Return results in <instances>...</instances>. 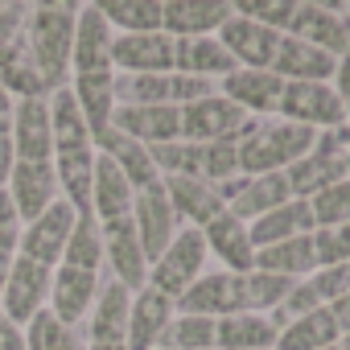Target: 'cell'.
<instances>
[{
  "label": "cell",
  "mask_w": 350,
  "mask_h": 350,
  "mask_svg": "<svg viewBox=\"0 0 350 350\" xmlns=\"http://www.w3.org/2000/svg\"><path fill=\"white\" fill-rule=\"evenodd\" d=\"M288 38L309 42V46L342 58L346 54V5H313V0H301L297 13H293V25H288Z\"/></svg>",
  "instance_id": "obj_17"
},
{
  "label": "cell",
  "mask_w": 350,
  "mask_h": 350,
  "mask_svg": "<svg viewBox=\"0 0 350 350\" xmlns=\"http://www.w3.org/2000/svg\"><path fill=\"white\" fill-rule=\"evenodd\" d=\"M157 161L161 178H194L206 186H223L231 178H239V152L231 140L219 144H194V140H173L161 148H148Z\"/></svg>",
  "instance_id": "obj_4"
},
{
  "label": "cell",
  "mask_w": 350,
  "mask_h": 350,
  "mask_svg": "<svg viewBox=\"0 0 350 350\" xmlns=\"http://www.w3.org/2000/svg\"><path fill=\"white\" fill-rule=\"evenodd\" d=\"M50 136H54V178L58 194L75 206L79 219L91 215V178H95V136L70 95V87L50 95Z\"/></svg>",
  "instance_id": "obj_1"
},
{
  "label": "cell",
  "mask_w": 350,
  "mask_h": 350,
  "mask_svg": "<svg viewBox=\"0 0 350 350\" xmlns=\"http://www.w3.org/2000/svg\"><path fill=\"white\" fill-rule=\"evenodd\" d=\"M157 350H215V317L173 313V321L165 325Z\"/></svg>",
  "instance_id": "obj_36"
},
{
  "label": "cell",
  "mask_w": 350,
  "mask_h": 350,
  "mask_svg": "<svg viewBox=\"0 0 350 350\" xmlns=\"http://www.w3.org/2000/svg\"><path fill=\"white\" fill-rule=\"evenodd\" d=\"M111 128L132 136L144 148H161V144L182 140V111L178 107H116Z\"/></svg>",
  "instance_id": "obj_22"
},
{
  "label": "cell",
  "mask_w": 350,
  "mask_h": 350,
  "mask_svg": "<svg viewBox=\"0 0 350 350\" xmlns=\"http://www.w3.org/2000/svg\"><path fill=\"white\" fill-rule=\"evenodd\" d=\"M87 350H128V346H87Z\"/></svg>",
  "instance_id": "obj_48"
},
{
  "label": "cell",
  "mask_w": 350,
  "mask_h": 350,
  "mask_svg": "<svg viewBox=\"0 0 350 350\" xmlns=\"http://www.w3.org/2000/svg\"><path fill=\"white\" fill-rule=\"evenodd\" d=\"M219 95H227L235 107H243L252 120L276 116L280 111V95H284V79H276L272 70H231L219 83Z\"/></svg>",
  "instance_id": "obj_18"
},
{
  "label": "cell",
  "mask_w": 350,
  "mask_h": 350,
  "mask_svg": "<svg viewBox=\"0 0 350 350\" xmlns=\"http://www.w3.org/2000/svg\"><path fill=\"white\" fill-rule=\"evenodd\" d=\"M128 309L132 293L124 284H99V297L87 313V346H128Z\"/></svg>",
  "instance_id": "obj_20"
},
{
  "label": "cell",
  "mask_w": 350,
  "mask_h": 350,
  "mask_svg": "<svg viewBox=\"0 0 350 350\" xmlns=\"http://www.w3.org/2000/svg\"><path fill=\"white\" fill-rule=\"evenodd\" d=\"M317 132L301 128L293 120H252V128L235 140L239 152V173L243 178H260V173H284L301 157H309Z\"/></svg>",
  "instance_id": "obj_3"
},
{
  "label": "cell",
  "mask_w": 350,
  "mask_h": 350,
  "mask_svg": "<svg viewBox=\"0 0 350 350\" xmlns=\"http://www.w3.org/2000/svg\"><path fill=\"white\" fill-rule=\"evenodd\" d=\"M329 350H342V346H329Z\"/></svg>",
  "instance_id": "obj_49"
},
{
  "label": "cell",
  "mask_w": 350,
  "mask_h": 350,
  "mask_svg": "<svg viewBox=\"0 0 350 350\" xmlns=\"http://www.w3.org/2000/svg\"><path fill=\"white\" fill-rule=\"evenodd\" d=\"M9 198L21 215V223H33L42 211H50L62 194H58V178H54V165H29V161H17L13 173H9Z\"/></svg>",
  "instance_id": "obj_21"
},
{
  "label": "cell",
  "mask_w": 350,
  "mask_h": 350,
  "mask_svg": "<svg viewBox=\"0 0 350 350\" xmlns=\"http://www.w3.org/2000/svg\"><path fill=\"white\" fill-rule=\"evenodd\" d=\"M173 42L165 29L157 33H116L111 66L120 75H173Z\"/></svg>",
  "instance_id": "obj_13"
},
{
  "label": "cell",
  "mask_w": 350,
  "mask_h": 350,
  "mask_svg": "<svg viewBox=\"0 0 350 350\" xmlns=\"http://www.w3.org/2000/svg\"><path fill=\"white\" fill-rule=\"evenodd\" d=\"M329 87H334V95H338V103H342V111H346V124H350V54L338 58V70H334Z\"/></svg>",
  "instance_id": "obj_44"
},
{
  "label": "cell",
  "mask_w": 350,
  "mask_h": 350,
  "mask_svg": "<svg viewBox=\"0 0 350 350\" xmlns=\"http://www.w3.org/2000/svg\"><path fill=\"white\" fill-rule=\"evenodd\" d=\"M235 9L227 0H165L161 5V29L169 38H215Z\"/></svg>",
  "instance_id": "obj_16"
},
{
  "label": "cell",
  "mask_w": 350,
  "mask_h": 350,
  "mask_svg": "<svg viewBox=\"0 0 350 350\" xmlns=\"http://www.w3.org/2000/svg\"><path fill=\"white\" fill-rule=\"evenodd\" d=\"M21 231H25V223H21V215H17L9 190H0V256H17Z\"/></svg>",
  "instance_id": "obj_43"
},
{
  "label": "cell",
  "mask_w": 350,
  "mask_h": 350,
  "mask_svg": "<svg viewBox=\"0 0 350 350\" xmlns=\"http://www.w3.org/2000/svg\"><path fill=\"white\" fill-rule=\"evenodd\" d=\"M13 152L29 165H54V136H50V99H17L13 116Z\"/></svg>",
  "instance_id": "obj_19"
},
{
  "label": "cell",
  "mask_w": 350,
  "mask_h": 350,
  "mask_svg": "<svg viewBox=\"0 0 350 350\" xmlns=\"http://www.w3.org/2000/svg\"><path fill=\"white\" fill-rule=\"evenodd\" d=\"M173 70L178 75H194L206 83H223L235 66V58L219 46V38H173Z\"/></svg>",
  "instance_id": "obj_28"
},
{
  "label": "cell",
  "mask_w": 350,
  "mask_h": 350,
  "mask_svg": "<svg viewBox=\"0 0 350 350\" xmlns=\"http://www.w3.org/2000/svg\"><path fill=\"white\" fill-rule=\"evenodd\" d=\"M247 128H252V116L219 91L182 107V140H194V144H219V140L235 144Z\"/></svg>",
  "instance_id": "obj_6"
},
{
  "label": "cell",
  "mask_w": 350,
  "mask_h": 350,
  "mask_svg": "<svg viewBox=\"0 0 350 350\" xmlns=\"http://www.w3.org/2000/svg\"><path fill=\"white\" fill-rule=\"evenodd\" d=\"M202 239H206V252H215L223 260V272H252L256 268V247H252L247 223L235 219L231 211H223L219 219H211L202 227Z\"/></svg>",
  "instance_id": "obj_27"
},
{
  "label": "cell",
  "mask_w": 350,
  "mask_h": 350,
  "mask_svg": "<svg viewBox=\"0 0 350 350\" xmlns=\"http://www.w3.org/2000/svg\"><path fill=\"white\" fill-rule=\"evenodd\" d=\"M276 116L293 120L301 128H313V132H329V128L346 124V111H342V103H338L329 83H284Z\"/></svg>",
  "instance_id": "obj_10"
},
{
  "label": "cell",
  "mask_w": 350,
  "mask_h": 350,
  "mask_svg": "<svg viewBox=\"0 0 350 350\" xmlns=\"http://www.w3.org/2000/svg\"><path fill=\"white\" fill-rule=\"evenodd\" d=\"M206 239H202V231H194V227H182L178 235H173V243L148 264V288H157L161 297H169L173 305H178V297L202 276V264H206Z\"/></svg>",
  "instance_id": "obj_5"
},
{
  "label": "cell",
  "mask_w": 350,
  "mask_h": 350,
  "mask_svg": "<svg viewBox=\"0 0 350 350\" xmlns=\"http://www.w3.org/2000/svg\"><path fill=\"white\" fill-rule=\"evenodd\" d=\"M346 9H350V5H346Z\"/></svg>",
  "instance_id": "obj_50"
},
{
  "label": "cell",
  "mask_w": 350,
  "mask_h": 350,
  "mask_svg": "<svg viewBox=\"0 0 350 350\" xmlns=\"http://www.w3.org/2000/svg\"><path fill=\"white\" fill-rule=\"evenodd\" d=\"M309 211H313V231L317 227H342V223H350V178L317 190L309 198Z\"/></svg>",
  "instance_id": "obj_39"
},
{
  "label": "cell",
  "mask_w": 350,
  "mask_h": 350,
  "mask_svg": "<svg viewBox=\"0 0 350 350\" xmlns=\"http://www.w3.org/2000/svg\"><path fill=\"white\" fill-rule=\"evenodd\" d=\"M132 198H136V190L128 186L124 173L107 157H95V178H91V215H95V223L128 219L132 215Z\"/></svg>",
  "instance_id": "obj_31"
},
{
  "label": "cell",
  "mask_w": 350,
  "mask_h": 350,
  "mask_svg": "<svg viewBox=\"0 0 350 350\" xmlns=\"http://www.w3.org/2000/svg\"><path fill=\"white\" fill-rule=\"evenodd\" d=\"M99 231H103V264L111 268V280L124 284L128 293H140L144 280H148V260H144V247H140L132 215L99 223Z\"/></svg>",
  "instance_id": "obj_11"
},
{
  "label": "cell",
  "mask_w": 350,
  "mask_h": 350,
  "mask_svg": "<svg viewBox=\"0 0 350 350\" xmlns=\"http://www.w3.org/2000/svg\"><path fill=\"white\" fill-rule=\"evenodd\" d=\"M256 268H260V272H272V276H284V280H309V276L317 272L313 235H297V239L260 247V252H256Z\"/></svg>",
  "instance_id": "obj_32"
},
{
  "label": "cell",
  "mask_w": 350,
  "mask_h": 350,
  "mask_svg": "<svg viewBox=\"0 0 350 350\" xmlns=\"http://www.w3.org/2000/svg\"><path fill=\"white\" fill-rule=\"evenodd\" d=\"M313 293L321 297V305H334L342 297H350V264H334V268H317L309 276Z\"/></svg>",
  "instance_id": "obj_42"
},
{
  "label": "cell",
  "mask_w": 350,
  "mask_h": 350,
  "mask_svg": "<svg viewBox=\"0 0 350 350\" xmlns=\"http://www.w3.org/2000/svg\"><path fill=\"white\" fill-rule=\"evenodd\" d=\"M161 186H165V198H169V206H173V215H178L182 227L202 231L211 219H219L227 211L223 198H219V190L206 186V182H194V178H161Z\"/></svg>",
  "instance_id": "obj_24"
},
{
  "label": "cell",
  "mask_w": 350,
  "mask_h": 350,
  "mask_svg": "<svg viewBox=\"0 0 350 350\" xmlns=\"http://www.w3.org/2000/svg\"><path fill=\"white\" fill-rule=\"evenodd\" d=\"M25 350H87L70 325H62L50 309H42L29 325H25Z\"/></svg>",
  "instance_id": "obj_38"
},
{
  "label": "cell",
  "mask_w": 350,
  "mask_h": 350,
  "mask_svg": "<svg viewBox=\"0 0 350 350\" xmlns=\"http://www.w3.org/2000/svg\"><path fill=\"white\" fill-rule=\"evenodd\" d=\"M75 21L79 5L75 0H54V5H33L25 21V50L33 70L42 75L46 95L62 91L70 79V50H75Z\"/></svg>",
  "instance_id": "obj_2"
},
{
  "label": "cell",
  "mask_w": 350,
  "mask_h": 350,
  "mask_svg": "<svg viewBox=\"0 0 350 350\" xmlns=\"http://www.w3.org/2000/svg\"><path fill=\"white\" fill-rule=\"evenodd\" d=\"M247 235H252V247H272V243H284V239H297V235H313V211L305 198H288L284 206L260 215L256 223H247Z\"/></svg>",
  "instance_id": "obj_29"
},
{
  "label": "cell",
  "mask_w": 350,
  "mask_h": 350,
  "mask_svg": "<svg viewBox=\"0 0 350 350\" xmlns=\"http://www.w3.org/2000/svg\"><path fill=\"white\" fill-rule=\"evenodd\" d=\"M235 17H247L256 25H268L276 33H288L293 25V13H297V0H239V5H231Z\"/></svg>",
  "instance_id": "obj_40"
},
{
  "label": "cell",
  "mask_w": 350,
  "mask_h": 350,
  "mask_svg": "<svg viewBox=\"0 0 350 350\" xmlns=\"http://www.w3.org/2000/svg\"><path fill=\"white\" fill-rule=\"evenodd\" d=\"M276 321L268 313H231L215 321V350H276Z\"/></svg>",
  "instance_id": "obj_30"
},
{
  "label": "cell",
  "mask_w": 350,
  "mask_h": 350,
  "mask_svg": "<svg viewBox=\"0 0 350 350\" xmlns=\"http://www.w3.org/2000/svg\"><path fill=\"white\" fill-rule=\"evenodd\" d=\"M9 268H13V256H0V293L9 284Z\"/></svg>",
  "instance_id": "obj_47"
},
{
  "label": "cell",
  "mask_w": 350,
  "mask_h": 350,
  "mask_svg": "<svg viewBox=\"0 0 350 350\" xmlns=\"http://www.w3.org/2000/svg\"><path fill=\"white\" fill-rule=\"evenodd\" d=\"M99 272H83V268H66V264H58L54 268V276H50V301H46V309L62 321V325H79V321H87V313H91V305H95V297H99Z\"/></svg>",
  "instance_id": "obj_15"
},
{
  "label": "cell",
  "mask_w": 350,
  "mask_h": 350,
  "mask_svg": "<svg viewBox=\"0 0 350 350\" xmlns=\"http://www.w3.org/2000/svg\"><path fill=\"white\" fill-rule=\"evenodd\" d=\"M111 33H157L161 0H95Z\"/></svg>",
  "instance_id": "obj_35"
},
{
  "label": "cell",
  "mask_w": 350,
  "mask_h": 350,
  "mask_svg": "<svg viewBox=\"0 0 350 350\" xmlns=\"http://www.w3.org/2000/svg\"><path fill=\"white\" fill-rule=\"evenodd\" d=\"M50 268H42V264H33V260H25V256H13V268H9V284H5V293H0V313H5L13 325H29L42 309H46V301H50Z\"/></svg>",
  "instance_id": "obj_9"
},
{
  "label": "cell",
  "mask_w": 350,
  "mask_h": 350,
  "mask_svg": "<svg viewBox=\"0 0 350 350\" xmlns=\"http://www.w3.org/2000/svg\"><path fill=\"white\" fill-rule=\"evenodd\" d=\"M342 342V329L329 313V305L305 313V317H293L288 325H280V338H276V350H329Z\"/></svg>",
  "instance_id": "obj_33"
},
{
  "label": "cell",
  "mask_w": 350,
  "mask_h": 350,
  "mask_svg": "<svg viewBox=\"0 0 350 350\" xmlns=\"http://www.w3.org/2000/svg\"><path fill=\"white\" fill-rule=\"evenodd\" d=\"M329 313H334V321H338V329H342V334H350V297H342V301H334V305H329Z\"/></svg>",
  "instance_id": "obj_46"
},
{
  "label": "cell",
  "mask_w": 350,
  "mask_h": 350,
  "mask_svg": "<svg viewBox=\"0 0 350 350\" xmlns=\"http://www.w3.org/2000/svg\"><path fill=\"white\" fill-rule=\"evenodd\" d=\"M338 70V58L309 46V42H297V38H280V50H276V62H272V75L284 79V83H329Z\"/></svg>",
  "instance_id": "obj_26"
},
{
  "label": "cell",
  "mask_w": 350,
  "mask_h": 350,
  "mask_svg": "<svg viewBox=\"0 0 350 350\" xmlns=\"http://www.w3.org/2000/svg\"><path fill=\"white\" fill-rule=\"evenodd\" d=\"M132 223H136V235H140V247H144L148 264L173 243V235L182 231V223H178V215H173L161 182L148 186V190H136V198H132Z\"/></svg>",
  "instance_id": "obj_12"
},
{
  "label": "cell",
  "mask_w": 350,
  "mask_h": 350,
  "mask_svg": "<svg viewBox=\"0 0 350 350\" xmlns=\"http://www.w3.org/2000/svg\"><path fill=\"white\" fill-rule=\"evenodd\" d=\"M215 38H219V46L235 58V66H243V70H272L284 33H276V29H268V25H256V21H247V17H231Z\"/></svg>",
  "instance_id": "obj_14"
},
{
  "label": "cell",
  "mask_w": 350,
  "mask_h": 350,
  "mask_svg": "<svg viewBox=\"0 0 350 350\" xmlns=\"http://www.w3.org/2000/svg\"><path fill=\"white\" fill-rule=\"evenodd\" d=\"M75 223H79L75 206H70L66 198H58V202H54L50 211H42L33 223H25L17 256H25V260H33V264H42V268L54 272V268L62 264V252H66V239H70Z\"/></svg>",
  "instance_id": "obj_8"
},
{
  "label": "cell",
  "mask_w": 350,
  "mask_h": 350,
  "mask_svg": "<svg viewBox=\"0 0 350 350\" xmlns=\"http://www.w3.org/2000/svg\"><path fill=\"white\" fill-rule=\"evenodd\" d=\"M62 264L66 268H83V272H99L103 268V231L95 219H79L70 239H66V252H62Z\"/></svg>",
  "instance_id": "obj_37"
},
{
  "label": "cell",
  "mask_w": 350,
  "mask_h": 350,
  "mask_svg": "<svg viewBox=\"0 0 350 350\" xmlns=\"http://www.w3.org/2000/svg\"><path fill=\"white\" fill-rule=\"evenodd\" d=\"M0 87L13 99H50L46 87H42V75L29 62L25 38L21 42H0Z\"/></svg>",
  "instance_id": "obj_34"
},
{
  "label": "cell",
  "mask_w": 350,
  "mask_h": 350,
  "mask_svg": "<svg viewBox=\"0 0 350 350\" xmlns=\"http://www.w3.org/2000/svg\"><path fill=\"white\" fill-rule=\"evenodd\" d=\"M313 256H317V268L350 264V223H342V227H317L313 231Z\"/></svg>",
  "instance_id": "obj_41"
},
{
  "label": "cell",
  "mask_w": 350,
  "mask_h": 350,
  "mask_svg": "<svg viewBox=\"0 0 350 350\" xmlns=\"http://www.w3.org/2000/svg\"><path fill=\"white\" fill-rule=\"evenodd\" d=\"M111 25L103 21L99 5H79L75 21V50H70V79H103L116 75L111 66Z\"/></svg>",
  "instance_id": "obj_7"
},
{
  "label": "cell",
  "mask_w": 350,
  "mask_h": 350,
  "mask_svg": "<svg viewBox=\"0 0 350 350\" xmlns=\"http://www.w3.org/2000/svg\"><path fill=\"white\" fill-rule=\"evenodd\" d=\"M95 152H99V157H107V161L124 173L132 190H148V186H157V182H161L152 152H148L144 144H136L132 136L116 132V128H107V132H99V136H95Z\"/></svg>",
  "instance_id": "obj_23"
},
{
  "label": "cell",
  "mask_w": 350,
  "mask_h": 350,
  "mask_svg": "<svg viewBox=\"0 0 350 350\" xmlns=\"http://www.w3.org/2000/svg\"><path fill=\"white\" fill-rule=\"evenodd\" d=\"M0 350H25V329L0 313Z\"/></svg>",
  "instance_id": "obj_45"
},
{
  "label": "cell",
  "mask_w": 350,
  "mask_h": 350,
  "mask_svg": "<svg viewBox=\"0 0 350 350\" xmlns=\"http://www.w3.org/2000/svg\"><path fill=\"white\" fill-rule=\"evenodd\" d=\"M173 313H178V305H173L169 297H161L157 288H140L132 293V309H128V350H157L165 325L173 321Z\"/></svg>",
  "instance_id": "obj_25"
}]
</instances>
